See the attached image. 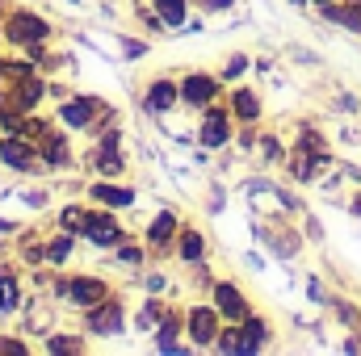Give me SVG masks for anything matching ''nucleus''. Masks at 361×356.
I'll return each instance as SVG.
<instances>
[{"label": "nucleus", "instance_id": "393cba45", "mask_svg": "<svg viewBox=\"0 0 361 356\" xmlns=\"http://www.w3.org/2000/svg\"><path fill=\"white\" fill-rule=\"evenodd\" d=\"M68 252H72V239H68V235L51 243V260H68Z\"/></svg>", "mask_w": 361, "mask_h": 356}, {"label": "nucleus", "instance_id": "bb28decb", "mask_svg": "<svg viewBox=\"0 0 361 356\" xmlns=\"http://www.w3.org/2000/svg\"><path fill=\"white\" fill-rule=\"evenodd\" d=\"M51 348H55V352H76L80 344H76V340H51Z\"/></svg>", "mask_w": 361, "mask_h": 356}, {"label": "nucleus", "instance_id": "7c9ffc66", "mask_svg": "<svg viewBox=\"0 0 361 356\" xmlns=\"http://www.w3.org/2000/svg\"><path fill=\"white\" fill-rule=\"evenodd\" d=\"M353 214H361V193L353 197Z\"/></svg>", "mask_w": 361, "mask_h": 356}, {"label": "nucleus", "instance_id": "f03ea898", "mask_svg": "<svg viewBox=\"0 0 361 356\" xmlns=\"http://www.w3.org/2000/svg\"><path fill=\"white\" fill-rule=\"evenodd\" d=\"M4 34H8L13 42H21V46H34V42L47 38V21H42V17H30V13H17Z\"/></svg>", "mask_w": 361, "mask_h": 356}, {"label": "nucleus", "instance_id": "dca6fc26", "mask_svg": "<svg viewBox=\"0 0 361 356\" xmlns=\"http://www.w3.org/2000/svg\"><path fill=\"white\" fill-rule=\"evenodd\" d=\"M231 101H235V113H240L244 122H257V117H261V101H257L252 92H235Z\"/></svg>", "mask_w": 361, "mask_h": 356}, {"label": "nucleus", "instance_id": "412c9836", "mask_svg": "<svg viewBox=\"0 0 361 356\" xmlns=\"http://www.w3.org/2000/svg\"><path fill=\"white\" fill-rule=\"evenodd\" d=\"M38 96H42V84L25 76V84H21V96H17V109H34V105H38Z\"/></svg>", "mask_w": 361, "mask_h": 356}, {"label": "nucleus", "instance_id": "a878e982", "mask_svg": "<svg viewBox=\"0 0 361 356\" xmlns=\"http://www.w3.org/2000/svg\"><path fill=\"white\" fill-rule=\"evenodd\" d=\"M122 260H126V265H143V252H139V248H122Z\"/></svg>", "mask_w": 361, "mask_h": 356}, {"label": "nucleus", "instance_id": "473e14b6", "mask_svg": "<svg viewBox=\"0 0 361 356\" xmlns=\"http://www.w3.org/2000/svg\"><path fill=\"white\" fill-rule=\"evenodd\" d=\"M319 4H332V0H319Z\"/></svg>", "mask_w": 361, "mask_h": 356}, {"label": "nucleus", "instance_id": "6ab92c4d", "mask_svg": "<svg viewBox=\"0 0 361 356\" xmlns=\"http://www.w3.org/2000/svg\"><path fill=\"white\" fill-rule=\"evenodd\" d=\"M156 13L164 25H180L185 21V0H156Z\"/></svg>", "mask_w": 361, "mask_h": 356}, {"label": "nucleus", "instance_id": "7ed1b4c3", "mask_svg": "<svg viewBox=\"0 0 361 356\" xmlns=\"http://www.w3.org/2000/svg\"><path fill=\"white\" fill-rule=\"evenodd\" d=\"M0 164L13 172H30L34 168V147L30 139H0Z\"/></svg>", "mask_w": 361, "mask_h": 356}, {"label": "nucleus", "instance_id": "a211bd4d", "mask_svg": "<svg viewBox=\"0 0 361 356\" xmlns=\"http://www.w3.org/2000/svg\"><path fill=\"white\" fill-rule=\"evenodd\" d=\"M202 252H206V239L197 231H180V256L185 260H202Z\"/></svg>", "mask_w": 361, "mask_h": 356}, {"label": "nucleus", "instance_id": "39448f33", "mask_svg": "<svg viewBox=\"0 0 361 356\" xmlns=\"http://www.w3.org/2000/svg\"><path fill=\"white\" fill-rule=\"evenodd\" d=\"M189 336H193V344H214V336H219V310H210V306H197L193 314H189Z\"/></svg>", "mask_w": 361, "mask_h": 356}, {"label": "nucleus", "instance_id": "f8f14e48", "mask_svg": "<svg viewBox=\"0 0 361 356\" xmlns=\"http://www.w3.org/2000/svg\"><path fill=\"white\" fill-rule=\"evenodd\" d=\"M177 96H180L177 84H169V80H156V84L147 89V109H152V113H164V109H173V105H177Z\"/></svg>", "mask_w": 361, "mask_h": 356}, {"label": "nucleus", "instance_id": "4be33fe9", "mask_svg": "<svg viewBox=\"0 0 361 356\" xmlns=\"http://www.w3.org/2000/svg\"><path fill=\"white\" fill-rule=\"evenodd\" d=\"M59 222H63V231H72V235H85V222H89V214L72 205V210H63V218H59Z\"/></svg>", "mask_w": 361, "mask_h": 356}, {"label": "nucleus", "instance_id": "2eb2a0df", "mask_svg": "<svg viewBox=\"0 0 361 356\" xmlns=\"http://www.w3.org/2000/svg\"><path fill=\"white\" fill-rule=\"evenodd\" d=\"M42 155H47L51 168H63V164H68V143H63V134H47V151H42Z\"/></svg>", "mask_w": 361, "mask_h": 356}, {"label": "nucleus", "instance_id": "20e7f679", "mask_svg": "<svg viewBox=\"0 0 361 356\" xmlns=\"http://www.w3.org/2000/svg\"><path fill=\"white\" fill-rule=\"evenodd\" d=\"M89 327L97 336H118L122 331V302H97L89 314Z\"/></svg>", "mask_w": 361, "mask_h": 356}, {"label": "nucleus", "instance_id": "2f4dec72", "mask_svg": "<svg viewBox=\"0 0 361 356\" xmlns=\"http://www.w3.org/2000/svg\"><path fill=\"white\" fill-rule=\"evenodd\" d=\"M294 4H307V0H294Z\"/></svg>", "mask_w": 361, "mask_h": 356}, {"label": "nucleus", "instance_id": "f257e3e1", "mask_svg": "<svg viewBox=\"0 0 361 356\" xmlns=\"http://www.w3.org/2000/svg\"><path fill=\"white\" fill-rule=\"evenodd\" d=\"M214 310L223 314V319H231V323H244L248 319V302H244V293L235 289V285H214Z\"/></svg>", "mask_w": 361, "mask_h": 356}, {"label": "nucleus", "instance_id": "0eeeda50", "mask_svg": "<svg viewBox=\"0 0 361 356\" xmlns=\"http://www.w3.org/2000/svg\"><path fill=\"white\" fill-rule=\"evenodd\" d=\"M214 92H219V84H214L210 76H185V84H180V101L193 105V109H197V105L206 109V105L214 101Z\"/></svg>", "mask_w": 361, "mask_h": 356}, {"label": "nucleus", "instance_id": "aec40b11", "mask_svg": "<svg viewBox=\"0 0 361 356\" xmlns=\"http://www.w3.org/2000/svg\"><path fill=\"white\" fill-rule=\"evenodd\" d=\"M17 298H21L17 281L13 276H0V310H17Z\"/></svg>", "mask_w": 361, "mask_h": 356}, {"label": "nucleus", "instance_id": "9d476101", "mask_svg": "<svg viewBox=\"0 0 361 356\" xmlns=\"http://www.w3.org/2000/svg\"><path fill=\"white\" fill-rule=\"evenodd\" d=\"M59 117H63L68 126H89L92 117H97V101H92V96H76V101H68V105L59 109Z\"/></svg>", "mask_w": 361, "mask_h": 356}, {"label": "nucleus", "instance_id": "f3484780", "mask_svg": "<svg viewBox=\"0 0 361 356\" xmlns=\"http://www.w3.org/2000/svg\"><path fill=\"white\" fill-rule=\"evenodd\" d=\"M92 164H97V172H105V177H118V172H122L118 147H101V155H92Z\"/></svg>", "mask_w": 361, "mask_h": 356}, {"label": "nucleus", "instance_id": "ddd939ff", "mask_svg": "<svg viewBox=\"0 0 361 356\" xmlns=\"http://www.w3.org/2000/svg\"><path fill=\"white\" fill-rule=\"evenodd\" d=\"M265 340H269V327L261 319H244V327H240V352H257Z\"/></svg>", "mask_w": 361, "mask_h": 356}, {"label": "nucleus", "instance_id": "5701e85b", "mask_svg": "<svg viewBox=\"0 0 361 356\" xmlns=\"http://www.w3.org/2000/svg\"><path fill=\"white\" fill-rule=\"evenodd\" d=\"M214 344H219V352H240V331H235V327H231V331H219Z\"/></svg>", "mask_w": 361, "mask_h": 356}, {"label": "nucleus", "instance_id": "1a4fd4ad", "mask_svg": "<svg viewBox=\"0 0 361 356\" xmlns=\"http://www.w3.org/2000/svg\"><path fill=\"white\" fill-rule=\"evenodd\" d=\"M227 130H231L227 113H223V109H210L206 122H202V143H206V147H223V143H227Z\"/></svg>", "mask_w": 361, "mask_h": 356}, {"label": "nucleus", "instance_id": "c85d7f7f", "mask_svg": "<svg viewBox=\"0 0 361 356\" xmlns=\"http://www.w3.org/2000/svg\"><path fill=\"white\" fill-rule=\"evenodd\" d=\"M156 319H160V302H152V306L143 310V323H156Z\"/></svg>", "mask_w": 361, "mask_h": 356}, {"label": "nucleus", "instance_id": "4468645a", "mask_svg": "<svg viewBox=\"0 0 361 356\" xmlns=\"http://www.w3.org/2000/svg\"><path fill=\"white\" fill-rule=\"evenodd\" d=\"M92 201H101V205H109V210H122V205L135 201V193H130V189H114V184H92Z\"/></svg>", "mask_w": 361, "mask_h": 356}, {"label": "nucleus", "instance_id": "72a5a7b5", "mask_svg": "<svg viewBox=\"0 0 361 356\" xmlns=\"http://www.w3.org/2000/svg\"><path fill=\"white\" fill-rule=\"evenodd\" d=\"M0 68H4V63H0Z\"/></svg>", "mask_w": 361, "mask_h": 356}, {"label": "nucleus", "instance_id": "b1692460", "mask_svg": "<svg viewBox=\"0 0 361 356\" xmlns=\"http://www.w3.org/2000/svg\"><path fill=\"white\" fill-rule=\"evenodd\" d=\"M244 68H248V59H244V55H231V63L223 68V76H227V80H235V76H244Z\"/></svg>", "mask_w": 361, "mask_h": 356}, {"label": "nucleus", "instance_id": "cd10ccee", "mask_svg": "<svg viewBox=\"0 0 361 356\" xmlns=\"http://www.w3.org/2000/svg\"><path fill=\"white\" fill-rule=\"evenodd\" d=\"M0 352H8V356H21L25 348H21V344H13V340H0Z\"/></svg>", "mask_w": 361, "mask_h": 356}, {"label": "nucleus", "instance_id": "423d86ee", "mask_svg": "<svg viewBox=\"0 0 361 356\" xmlns=\"http://www.w3.org/2000/svg\"><path fill=\"white\" fill-rule=\"evenodd\" d=\"M68 298H72L76 306L92 310L97 302H105V281H97V276H76V281H68Z\"/></svg>", "mask_w": 361, "mask_h": 356}, {"label": "nucleus", "instance_id": "c756f323", "mask_svg": "<svg viewBox=\"0 0 361 356\" xmlns=\"http://www.w3.org/2000/svg\"><path fill=\"white\" fill-rule=\"evenodd\" d=\"M206 4H210V8H227L231 0H206Z\"/></svg>", "mask_w": 361, "mask_h": 356}, {"label": "nucleus", "instance_id": "9b49d317", "mask_svg": "<svg viewBox=\"0 0 361 356\" xmlns=\"http://www.w3.org/2000/svg\"><path fill=\"white\" fill-rule=\"evenodd\" d=\"M173 235H177V214H160V218L152 222V231H147V248L164 252V248L173 243Z\"/></svg>", "mask_w": 361, "mask_h": 356}, {"label": "nucleus", "instance_id": "6e6552de", "mask_svg": "<svg viewBox=\"0 0 361 356\" xmlns=\"http://www.w3.org/2000/svg\"><path fill=\"white\" fill-rule=\"evenodd\" d=\"M85 235H89V243H97V248H114L122 239V227L114 218H105V214H92L89 222H85Z\"/></svg>", "mask_w": 361, "mask_h": 356}]
</instances>
